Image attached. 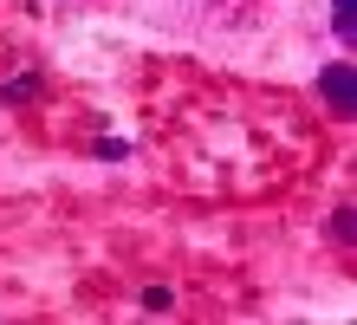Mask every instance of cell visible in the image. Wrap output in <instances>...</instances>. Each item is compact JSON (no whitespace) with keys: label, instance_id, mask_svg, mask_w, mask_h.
Listing matches in <instances>:
<instances>
[{"label":"cell","instance_id":"4","mask_svg":"<svg viewBox=\"0 0 357 325\" xmlns=\"http://www.w3.org/2000/svg\"><path fill=\"white\" fill-rule=\"evenodd\" d=\"M338 27H344V33L357 27V0H338Z\"/></svg>","mask_w":357,"mask_h":325},{"label":"cell","instance_id":"2","mask_svg":"<svg viewBox=\"0 0 357 325\" xmlns=\"http://www.w3.org/2000/svg\"><path fill=\"white\" fill-rule=\"evenodd\" d=\"M169 306H176L169 287H150V293H143V312H169Z\"/></svg>","mask_w":357,"mask_h":325},{"label":"cell","instance_id":"1","mask_svg":"<svg viewBox=\"0 0 357 325\" xmlns=\"http://www.w3.org/2000/svg\"><path fill=\"white\" fill-rule=\"evenodd\" d=\"M319 85H325V98H331V111H351V104H357V98H351V92H357V78H351V65H331V72H325Z\"/></svg>","mask_w":357,"mask_h":325},{"label":"cell","instance_id":"3","mask_svg":"<svg viewBox=\"0 0 357 325\" xmlns=\"http://www.w3.org/2000/svg\"><path fill=\"white\" fill-rule=\"evenodd\" d=\"M33 92H39V78H13V85H7V92H0V98H7V104H26Z\"/></svg>","mask_w":357,"mask_h":325}]
</instances>
